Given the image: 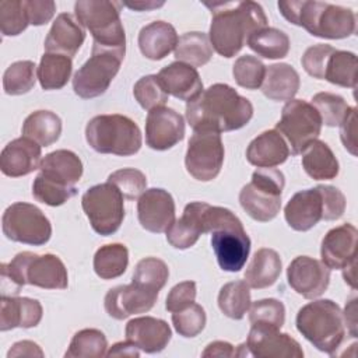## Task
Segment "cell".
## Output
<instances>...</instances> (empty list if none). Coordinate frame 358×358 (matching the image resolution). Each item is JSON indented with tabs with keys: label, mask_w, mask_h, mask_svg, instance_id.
I'll return each instance as SVG.
<instances>
[{
	"label": "cell",
	"mask_w": 358,
	"mask_h": 358,
	"mask_svg": "<svg viewBox=\"0 0 358 358\" xmlns=\"http://www.w3.org/2000/svg\"><path fill=\"white\" fill-rule=\"evenodd\" d=\"M253 116L250 101L228 84H213L186 105V119L190 127L217 133L238 130Z\"/></svg>",
	"instance_id": "1"
},
{
	"label": "cell",
	"mask_w": 358,
	"mask_h": 358,
	"mask_svg": "<svg viewBox=\"0 0 358 358\" xmlns=\"http://www.w3.org/2000/svg\"><path fill=\"white\" fill-rule=\"evenodd\" d=\"M211 10L208 39L222 57H234L248 42L249 36L267 27V17L256 1L206 3Z\"/></svg>",
	"instance_id": "2"
},
{
	"label": "cell",
	"mask_w": 358,
	"mask_h": 358,
	"mask_svg": "<svg viewBox=\"0 0 358 358\" xmlns=\"http://www.w3.org/2000/svg\"><path fill=\"white\" fill-rule=\"evenodd\" d=\"M281 15L291 24L305 28L310 35L324 39H343L357 29L351 8L316 0L278 1Z\"/></svg>",
	"instance_id": "3"
},
{
	"label": "cell",
	"mask_w": 358,
	"mask_h": 358,
	"mask_svg": "<svg viewBox=\"0 0 358 358\" xmlns=\"http://www.w3.org/2000/svg\"><path fill=\"white\" fill-rule=\"evenodd\" d=\"M204 229L211 234V246L220 267L231 273L243 268L250 252V239L241 220L228 208L207 204Z\"/></svg>",
	"instance_id": "4"
},
{
	"label": "cell",
	"mask_w": 358,
	"mask_h": 358,
	"mask_svg": "<svg viewBox=\"0 0 358 358\" xmlns=\"http://www.w3.org/2000/svg\"><path fill=\"white\" fill-rule=\"evenodd\" d=\"M1 288L8 285L14 295L25 284L46 289H64L69 285L64 263L52 253L21 252L15 255L11 262L1 264Z\"/></svg>",
	"instance_id": "5"
},
{
	"label": "cell",
	"mask_w": 358,
	"mask_h": 358,
	"mask_svg": "<svg viewBox=\"0 0 358 358\" xmlns=\"http://www.w3.org/2000/svg\"><path fill=\"white\" fill-rule=\"evenodd\" d=\"M298 331L319 351L333 355L345 336V324L340 306L331 299L306 303L296 315Z\"/></svg>",
	"instance_id": "6"
},
{
	"label": "cell",
	"mask_w": 358,
	"mask_h": 358,
	"mask_svg": "<svg viewBox=\"0 0 358 358\" xmlns=\"http://www.w3.org/2000/svg\"><path fill=\"white\" fill-rule=\"evenodd\" d=\"M85 140L96 152L120 157L134 155L143 143L140 127L119 113L94 116L85 126Z\"/></svg>",
	"instance_id": "7"
},
{
	"label": "cell",
	"mask_w": 358,
	"mask_h": 358,
	"mask_svg": "<svg viewBox=\"0 0 358 358\" xmlns=\"http://www.w3.org/2000/svg\"><path fill=\"white\" fill-rule=\"evenodd\" d=\"M122 3L108 0H78L74 4L77 21L92 38V46L126 53V35L120 21Z\"/></svg>",
	"instance_id": "8"
},
{
	"label": "cell",
	"mask_w": 358,
	"mask_h": 358,
	"mask_svg": "<svg viewBox=\"0 0 358 358\" xmlns=\"http://www.w3.org/2000/svg\"><path fill=\"white\" fill-rule=\"evenodd\" d=\"M284 185V173L280 169L257 168L252 175V180L242 187L239 203L253 220L260 222L271 221L280 213Z\"/></svg>",
	"instance_id": "9"
},
{
	"label": "cell",
	"mask_w": 358,
	"mask_h": 358,
	"mask_svg": "<svg viewBox=\"0 0 358 358\" xmlns=\"http://www.w3.org/2000/svg\"><path fill=\"white\" fill-rule=\"evenodd\" d=\"M123 199L120 190L110 182L95 185L83 194V210L96 234L109 236L120 228L124 218Z\"/></svg>",
	"instance_id": "10"
},
{
	"label": "cell",
	"mask_w": 358,
	"mask_h": 358,
	"mask_svg": "<svg viewBox=\"0 0 358 358\" xmlns=\"http://www.w3.org/2000/svg\"><path fill=\"white\" fill-rule=\"evenodd\" d=\"M123 59L124 53L122 52L92 46L91 57L73 77L74 92L84 99L105 94L117 74Z\"/></svg>",
	"instance_id": "11"
},
{
	"label": "cell",
	"mask_w": 358,
	"mask_h": 358,
	"mask_svg": "<svg viewBox=\"0 0 358 358\" xmlns=\"http://www.w3.org/2000/svg\"><path fill=\"white\" fill-rule=\"evenodd\" d=\"M1 229L7 239L34 246L45 245L52 236L50 221L42 210L22 201L13 203L4 210Z\"/></svg>",
	"instance_id": "12"
},
{
	"label": "cell",
	"mask_w": 358,
	"mask_h": 358,
	"mask_svg": "<svg viewBox=\"0 0 358 358\" xmlns=\"http://www.w3.org/2000/svg\"><path fill=\"white\" fill-rule=\"evenodd\" d=\"M275 130L287 140L291 154L298 155L310 141L319 137L322 119L312 103L303 99H291L284 105Z\"/></svg>",
	"instance_id": "13"
},
{
	"label": "cell",
	"mask_w": 358,
	"mask_h": 358,
	"mask_svg": "<svg viewBox=\"0 0 358 358\" xmlns=\"http://www.w3.org/2000/svg\"><path fill=\"white\" fill-rule=\"evenodd\" d=\"M224 144L221 134L213 130H197L189 140L185 166L200 182L215 179L224 164Z\"/></svg>",
	"instance_id": "14"
},
{
	"label": "cell",
	"mask_w": 358,
	"mask_h": 358,
	"mask_svg": "<svg viewBox=\"0 0 358 358\" xmlns=\"http://www.w3.org/2000/svg\"><path fill=\"white\" fill-rule=\"evenodd\" d=\"M287 278L296 294L306 299H315L327 289L330 268L323 262L313 257L298 256L289 263Z\"/></svg>",
	"instance_id": "15"
},
{
	"label": "cell",
	"mask_w": 358,
	"mask_h": 358,
	"mask_svg": "<svg viewBox=\"0 0 358 358\" xmlns=\"http://www.w3.org/2000/svg\"><path fill=\"white\" fill-rule=\"evenodd\" d=\"M246 348L256 358H302L299 343L280 329L252 326L246 338Z\"/></svg>",
	"instance_id": "16"
},
{
	"label": "cell",
	"mask_w": 358,
	"mask_h": 358,
	"mask_svg": "<svg viewBox=\"0 0 358 358\" xmlns=\"http://www.w3.org/2000/svg\"><path fill=\"white\" fill-rule=\"evenodd\" d=\"M185 137V120L176 110L159 106L148 112L145 120V143L150 148L165 151Z\"/></svg>",
	"instance_id": "17"
},
{
	"label": "cell",
	"mask_w": 358,
	"mask_h": 358,
	"mask_svg": "<svg viewBox=\"0 0 358 358\" xmlns=\"http://www.w3.org/2000/svg\"><path fill=\"white\" fill-rule=\"evenodd\" d=\"M137 217L140 225L150 232L161 234L175 221V201L164 189H147L137 201Z\"/></svg>",
	"instance_id": "18"
},
{
	"label": "cell",
	"mask_w": 358,
	"mask_h": 358,
	"mask_svg": "<svg viewBox=\"0 0 358 358\" xmlns=\"http://www.w3.org/2000/svg\"><path fill=\"white\" fill-rule=\"evenodd\" d=\"M324 197L322 186L295 193L284 207L287 224L295 231H309L320 220H324Z\"/></svg>",
	"instance_id": "19"
},
{
	"label": "cell",
	"mask_w": 358,
	"mask_h": 358,
	"mask_svg": "<svg viewBox=\"0 0 358 358\" xmlns=\"http://www.w3.org/2000/svg\"><path fill=\"white\" fill-rule=\"evenodd\" d=\"M158 294L147 291L136 284L117 285L105 295V310L116 319L123 320L131 315L148 312L157 302Z\"/></svg>",
	"instance_id": "20"
},
{
	"label": "cell",
	"mask_w": 358,
	"mask_h": 358,
	"mask_svg": "<svg viewBox=\"0 0 358 358\" xmlns=\"http://www.w3.org/2000/svg\"><path fill=\"white\" fill-rule=\"evenodd\" d=\"M357 235L352 224H343L331 228L322 239V262L333 270H343L357 260Z\"/></svg>",
	"instance_id": "21"
},
{
	"label": "cell",
	"mask_w": 358,
	"mask_h": 358,
	"mask_svg": "<svg viewBox=\"0 0 358 358\" xmlns=\"http://www.w3.org/2000/svg\"><path fill=\"white\" fill-rule=\"evenodd\" d=\"M126 340L133 343L140 351L155 354L162 351L171 341L169 324L152 316L134 317L126 324Z\"/></svg>",
	"instance_id": "22"
},
{
	"label": "cell",
	"mask_w": 358,
	"mask_h": 358,
	"mask_svg": "<svg viewBox=\"0 0 358 358\" xmlns=\"http://www.w3.org/2000/svg\"><path fill=\"white\" fill-rule=\"evenodd\" d=\"M41 164V145L28 137H18L10 141L0 154V169L6 176H25Z\"/></svg>",
	"instance_id": "23"
},
{
	"label": "cell",
	"mask_w": 358,
	"mask_h": 358,
	"mask_svg": "<svg viewBox=\"0 0 358 358\" xmlns=\"http://www.w3.org/2000/svg\"><path fill=\"white\" fill-rule=\"evenodd\" d=\"M85 41L83 25L69 13H62L56 17L52 28L45 39V50L73 57Z\"/></svg>",
	"instance_id": "24"
},
{
	"label": "cell",
	"mask_w": 358,
	"mask_h": 358,
	"mask_svg": "<svg viewBox=\"0 0 358 358\" xmlns=\"http://www.w3.org/2000/svg\"><path fill=\"white\" fill-rule=\"evenodd\" d=\"M39 301L27 296L1 295L0 298V330L7 331L15 327L31 329L42 319Z\"/></svg>",
	"instance_id": "25"
},
{
	"label": "cell",
	"mask_w": 358,
	"mask_h": 358,
	"mask_svg": "<svg viewBox=\"0 0 358 358\" xmlns=\"http://www.w3.org/2000/svg\"><path fill=\"white\" fill-rule=\"evenodd\" d=\"M158 78L168 95L182 101H192L203 91V81L193 66L173 62L158 73Z\"/></svg>",
	"instance_id": "26"
},
{
	"label": "cell",
	"mask_w": 358,
	"mask_h": 358,
	"mask_svg": "<svg viewBox=\"0 0 358 358\" xmlns=\"http://www.w3.org/2000/svg\"><path fill=\"white\" fill-rule=\"evenodd\" d=\"M207 203H189L179 220H175L166 229V241L175 249H189L204 231V210Z\"/></svg>",
	"instance_id": "27"
},
{
	"label": "cell",
	"mask_w": 358,
	"mask_h": 358,
	"mask_svg": "<svg viewBox=\"0 0 358 358\" xmlns=\"http://www.w3.org/2000/svg\"><path fill=\"white\" fill-rule=\"evenodd\" d=\"M288 157L289 147L275 129L260 133L249 143L246 150L248 162L257 168H273L281 165Z\"/></svg>",
	"instance_id": "28"
},
{
	"label": "cell",
	"mask_w": 358,
	"mask_h": 358,
	"mask_svg": "<svg viewBox=\"0 0 358 358\" xmlns=\"http://www.w3.org/2000/svg\"><path fill=\"white\" fill-rule=\"evenodd\" d=\"M39 173L60 185L76 186L83 176V162L70 150H56L42 158Z\"/></svg>",
	"instance_id": "29"
},
{
	"label": "cell",
	"mask_w": 358,
	"mask_h": 358,
	"mask_svg": "<svg viewBox=\"0 0 358 358\" xmlns=\"http://www.w3.org/2000/svg\"><path fill=\"white\" fill-rule=\"evenodd\" d=\"M176 29L165 21H154L143 27L138 34V48L150 60L166 57L178 43Z\"/></svg>",
	"instance_id": "30"
},
{
	"label": "cell",
	"mask_w": 358,
	"mask_h": 358,
	"mask_svg": "<svg viewBox=\"0 0 358 358\" xmlns=\"http://www.w3.org/2000/svg\"><path fill=\"white\" fill-rule=\"evenodd\" d=\"M299 74L287 63H275L266 69L262 92L271 101H291L299 90Z\"/></svg>",
	"instance_id": "31"
},
{
	"label": "cell",
	"mask_w": 358,
	"mask_h": 358,
	"mask_svg": "<svg viewBox=\"0 0 358 358\" xmlns=\"http://www.w3.org/2000/svg\"><path fill=\"white\" fill-rule=\"evenodd\" d=\"M301 154L302 168L312 179L330 180L338 175V161L324 141L317 138L310 141Z\"/></svg>",
	"instance_id": "32"
},
{
	"label": "cell",
	"mask_w": 358,
	"mask_h": 358,
	"mask_svg": "<svg viewBox=\"0 0 358 358\" xmlns=\"http://www.w3.org/2000/svg\"><path fill=\"white\" fill-rule=\"evenodd\" d=\"M282 263L274 249H259L245 271V281L250 288L262 289L273 285L281 274Z\"/></svg>",
	"instance_id": "33"
},
{
	"label": "cell",
	"mask_w": 358,
	"mask_h": 358,
	"mask_svg": "<svg viewBox=\"0 0 358 358\" xmlns=\"http://www.w3.org/2000/svg\"><path fill=\"white\" fill-rule=\"evenodd\" d=\"M60 133L62 120L50 110L32 112L22 123V136L34 140L41 147H48L56 143Z\"/></svg>",
	"instance_id": "34"
},
{
	"label": "cell",
	"mask_w": 358,
	"mask_h": 358,
	"mask_svg": "<svg viewBox=\"0 0 358 358\" xmlns=\"http://www.w3.org/2000/svg\"><path fill=\"white\" fill-rule=\"evenodd\" d=\"M173 52L176 62L193 66L196 69L210 62L213 56V46L204 32L194 31L179 36Z\"/></svg>",
	"instance_id": "35"
},
{
	"label": "cell",
	"mask_w": 358,
	"mask_h": 358,
	"mask_svg": "<svg viewBox=\"0 0 358 358\" xmlns=\"http://www.w3.org/2000/svg\"><path fill=\"white\" fill-rule=\"evenodd\" d=\"M73 70L71 59L59 53H43L38 66V80L45 91L63 88Z\"/></svg>",
	"instance_id": "36"
},
{
	"label": "cell",
	"mask_w": 358,
	"mask_h": 358,
	"mask_svg": "<svg viewBox=\"0 0 358 358\" xmlns=\"http://www.w3.org/2000/svg\"><path fill=\"white\" fill-rule=\"evenodd\" d=\"M358 60L355 53L347 50H334L326 62L323 80L345 88L357 87Z\"/></svg>",
	"instance_id": "37"
},
{
	"label": "cell",
	"mask_w": 358,
	"mask_h": 358,
	"mask_svg": "<svg viewBox=\"0 0 358 358\" xmlns=\"http://www.w3.org/2000/svg\"><path fill=\"white\" fill-rule=\"evenodd\" d=\"M129 264V250L122 243L101 246L94 256V271L102 280L120 277Z\"/></svg>",
	"instance_id": "38"
},
{
	"label": "cell",
	"mask_w": 358,
	"mask_h": 358,
	"mask_svg": "<svg viewBox=\"0 0 358 358\" xmlns=\"http://www.w3.org/2000/svg\"><path fill=\"white\" fill-rule=\"evenodd\" d=\"M246 45L264 59H282L289 52V38L277 28H262L253 32Z\"/></svg>",
	"instance_id": "39"
},
{
	"label": "cell",
	"mask_w": 358,
	"mask_h": 358,
	"mask_svg": "<svg viewBox=\"0 0 358 358\" xmlns=\"http://www.w3.org/2000/svg\"><path fill=\"white\" fill-rule=\"evenodd\" d=\"M250 291L246 281L227 282L218 294L220 310L235 320H239L250 308Z\"/></svg>",
	"instance_id": "40"
},
{
	"label": "cell",
	"mask_w": 358,
	"mask_h": 358,
	"mask_svg": "<svg viewBox=\"0 0 358 358\" xmlns=\"http://www.w3.org/2000/svg\"><path fill=\"white\" fill-rule=\"evenodd\" d=\"M108 341L98 329H83L77 331L66 351V358H99L106 355Z\"/></svg>",
	"instance_id": "41"
},
{
	"label": "cell",
	"mask_w": 358,
	"mask_h": 358,
	"mask_svg": "<svg viewBox=\"0 0 358 358\" xmlns=\"http://www.w3.org/2000/svg\"><path fill=\"white\" fill-rule=\"evenodd\" d=\"M168 277L169 268L164 260L157 257H144L136 264L131 282L147 291L158 294L166 284Z\"/></svg>",
	"instance_id": "42"
},
{
	"label": "cell",
	"mask_w": 358,
	"mask_h": 358,
	"mask_svg": "<svg viewBox=\"0 0 358 358\" xmlns=\"http://www.w3.org/2000/svg\"><path fill=\"white\" fill-rule=\"evenodd\" d=\"M38 69L31 60H18L10 64L3 74V90L7 95L29 92L38 78Z\"/></svg>",
	"instance_id": "43"
},
{
	"label": "cell",
	"mask_w": 358,
	"mask_h": 358,
	"mask_svg": "<svg viewBox=\"0 0 358 358\" xmlns=\"http://www.w3.org/2000/svg\"><path fill=\"white\" fill-rule=\"evenodd\" d=\"M312 106L317 110L322 124L329 127L340 126L350 110V106L344 98L331 92H317L313 95Z\"/></svg>",
	"instance_id": "44"
},
{
	"label": "cell",
	"mask_w": 358,
	"mask_h": 358,
	"mask_svg": "<svg viewBox=\"0 0 358 358\" xmlns=\"http://www.w3.org/2000/svg\"><path fill=\"white\" fill-rule=\"evenodd\" d=\"M249 320L252 326L281 329L285 322L284 303L274 298H266L250 303Z\"/></svg>",
	"instance_id": "45"
},
{
	"label": "cell",
	"mask_w": 358,
	"mask_h": 358,
	"mask_svg": "<svg viewBox=\"0 0 358 358\" xmlns=\"http://www.w3.org/2000/svg\"><path fill=\"white\" fill-rule=\"evenodd\" d=\"M77 194L76 186H64L57 182H53L50 179H46L41 173L35 178L32 183V196L36 201H41L43 204L57 207L64 204L67 200H70L73 196Z\"/></svg>",
	"instance_id": "46"
},
{
	"label": "cell",
	"mask_w": 358,
	"mask_h": 358,
	"mask_svg": "<svg viewBox=\"0 0 358 358\" xmlns=\"http://www.w3.org/2000/svg\"><path fill=\"white\" fill-rule=\"evenodd\" d=\"M133 95L140 106L148 112L164 106L168 101V92L161 84L158 76L154 74L141 77L133 87Z\"/></svg>",
	"instance_id": "47"
},
{
	"label": "cell",
	"mask_w": 358,
	"mask_h": 358,
	"mask_svg": "<svg viewBox=\"0 0 358 358\" xmlns=\"http://www.w3.org/2000/svg\"><path fill=\"white\" fill-rule=\"evenodd\" d=\"M232 74L238 85L246 90H257L262 87L266 66L255 56L245 55L235 60L232 66Z\"/></svg>",
	"instance_id": "48"
},
{
	"label": "cell",
	"mask_w": 358,
	"mask_h": 358,
	"mask_svg": "<svg viewBox=\"0 0 358 358\" xmlns=\"http://www.w3.org/2000/svg\"><path fill=\"white\" fill-rule=\"evenodd\" d=\"M29 25L22 0L0 1V31L3 36H15Z\"/></svg>",
	"instance_id": "49"
},
{
	"label": "cell",
	"mask_w": 358,
	"mask_h": 358,
	"mask_svg": "<svg viewBox=\"0 0 358 358\" xmlns=\"http://www.w3.org/2000/svg\"><path fill=\"white\" fill-rule=\"evenodd\" d=\"M206 312L201 305L190 303L189 306L172 313V323L175 330L182 337H196L206 326Z\"/></svg>",
	"instance_id": "50"
},
{
	"label": "cell",
	"mask_w": 358,
	"mask_h": 358,
	"mask_svg": "<svg viewBox=\"0 0 358 358\" xmlns=\"http://www.w3.org/2000/svg\"><path fill=\"white\" fill-rule=\"evenodd\" d=\"M108 182L115 185L123 197L129 200H134L140 197L147 189V178L145 175L134 168H123L112 172L108 176Z\"/></svg>",
	"instance_id": "51"
},
{
	"label": "cell",
	"mask_w": 358,
	"mask_h": 358,
	"mask_svg": "<svg viewBox=\"0 0 358 358\" xmlns=\"http://www.w3.org/2000/svg\"><path fill=\"white\" fill-rule=\"evenodd\" d=\"M334 50L336 49L333 46L326 45V43H319V45H313V46L308 48L301 59L302 67L313 78L323 80V71H324L326 62Z\"/></svg>",
	"instance_id": "52"
},
{
	"label": "cell",
	"mask_w": 358,
	"mask_h": 358,
	"mask_svg": "<svg viewBox=\"0 0 358 358\" xmlns=\"http://www.w3.org/2000/svg\"><path fill=\"white\" fill-rule=\"evenodd\" d=\"M196 299V282L194 281H182L172 287L166 296L165 308L169 312L180 310L190 303H193Z\"/></svg>",
	"instance_id": "53"
},
{
	"label": "cell",
	"mask_w": 358,
	"mask_h": 358,
	"mask_svg": "<svg viewBox=\"0 0 358 358\" xmlns=\"http://www.w3.org/2000/svg\"><path fill=\"white\" fill-rule=\"evenodd\" d=\"M24 8L31 25H43L49 22L55 13L56 4L52 0H22Z\"/></svg>",
	"instance_id": "54"
},
{
	"label": "cell",
	"mask_w": 358,
	"mask_h": 358,
	"mask_svg": "<svg viewBox=\"0 0 358 358\" xmlns=\"http://www.w3.org/2000/svg\"><path fill=\"white\" fill-rule=\"evenodd\" d=\"M322 186V192H323V197H324V220L326 221H333V220H338L344 211H345V196L343 194V192L334 186L330 185H320Z\"/></svg>",
	"instance_id": "55"
},
{
	"label": "cell",
	"mask_w": 358,
	"mask_h": 358,
	"mask_svg": "<svg viewBox=\"0 0 358 358\" xmlns=\"http://www.w3.org/2000/svg\"><path fill=\"white\" fill-rule=\"evenodd\" d=\"M355 112H357V109L354 106H351L347 116L344 117V120L340 124V138L343 141V145L354 157L357 155V137H355L357 113Z\"/></svg>",
	"instance_id": "56"
},
{
	"label": "cell",
	"mask_w": 358,
	"mask_h": 358,
	"mask_svg": "<svg viewBox=\"0 0 358 358\" xmlns=\"http://www.w3.org/2000/svg\"><path fill=\"white\" fill-rule=\"evenodd\" d=\"M7 357H43V351L41 350V347L29 340H22L18 341L15 344H13V347L8 350Z\"/></svg>",
	"instance_id": "57"
},
{
	"label": "cell",
	"mask_w": 358,
	"mask_h": 358,
	"mask_svg": "<svg viewBox=\"0 0 358 358\" xmlns=\"http://www.w3.org/2000/svg\"><path fill=\"white\" fill-rule=\"evenodd\" d=\"M235 352H236V350L228 341H213L206 347V350L201 352V355L203 357L231 358V357H235Z\"/></svg>",
	"instance_id": "58"
},
{
	"label": "cell",
	"mask_w": 358,
	"mask_h": 358,
	"mask_svg": "<svg viewBox=\"0 0 358 358\" xmlns=\"http://www.w3.org/2000/svg\"><path fill=\"white\" fill-rule=\"evenodd\" d=\"M108 357H138L140 355V350L130 343L129 340L126 341H120L113 344L108 351H106Z\"/></svg>",
	"instance_id": "59"
},
{
	"label": "cell",
	"mask_w": 358,
	"mask_h": 358,
	"mask_svg": "<svg viewBox=\"0 0 358 358\" xmlns=\"http://www.w3.org/2000/svg\"><path fill=\"white\" fill-rule=\"evenodd\" d=\"M344 322L347 327L350 329V333L352 337H357V298H352L347 305L345 310L343 313Z\"/></svg>",
	"instance_id": "60"
},
{
	"label": "cell",
	"mask_w": 358,
	"mask_h": 358,
	"mask_svg": "<svg viewBox=\"0 0 358 358\" xmlns=\"http://www.w3.org/2000/svg\"><path fill=\"white\" fill-rule=\"evenodd\" d=\"M123 6L129 7L130 10H136V11H150L152 8H158V7H162L165 3L164 1H124L122 3Z\"/></svg>",
	"instance_id": "61"
},
{
	"label": "cell",
	"mask_w": 358,
	"mask_h": 358,
	"mask_svg": "<svg viewBox=\"0 0 358 358\" xmlns=\"http://www.w3.org/2000/svg\"><path fill=\"white\" fill-rule=\"evenodd\" d=\"M355 266H357V260L343 268V270H344V274H343V275H344V280H345V282H348L352 288H355Z\"/></svg>",
	"instance_id": "62"
}]
</instances>
